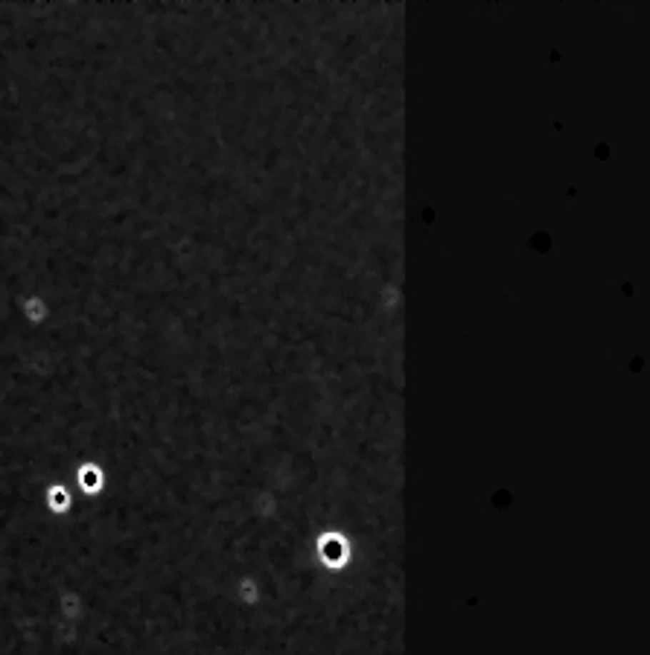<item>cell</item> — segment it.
Masks as SVG:
<instances>
[{"mask_svg": "<svg viewBox=\"0 0 650 655\" xmlns=\"http://www.w3.org/2000/svg\"><path fill=\"white\" fill-rule=\"evenodd\" d=\"M79 484L88 495H99L102 492V484H105V475L96 463H82L79 466Z\"/></svg>", "mask_w": 650, "mask_h": 655, "instance_id": "4", "label": "cell"}, {"mask_svg": "<svg viewBox=\"0 0 650 655\" xmlns=\"http://www.w3.org/2000/svg\"><path fill=\"white\" fill-rule=\"evenodd\" d=\"M47 507L53 509L56 516L67 513V509H70V489H67V487H61V484L47 487Z\"/></svg>", "mask_w": 650, "mask_h": 655, "instance_id": "5", "label": "cell"}, {"mask_svg": "<svg viewBox=\"0 0 650 655\" xmlns=\"http://www.w3.org/2000/svg\"><path fill=\"white\" fill-rule=\"evenodd\" d=\"M64 606H67V609H64V614H70V617H76V614H79V600H76L74 594L64 597Z\"/></svg>", "mask_w": 650, "mask_h": 655, "instance_id": "6", "label": "cell"}, {"mask_svg": "<svg viewBox=\"0 0 650 655\" xmlns=\"http://www.w3.org/2000/svg\"><path fill=\"white\" fill-rule=\"evenodd\" d=\"M353 539L341 527H324L312 539V562L327 574H344L353 565Z\"/></svg>", "mask_w": 650, "mask_h": 655, "instance_id": "1", "label": "cell"}, {"mask_svg": "<svg viewBox=\"0 0 650 655\" xmlns=\"http://www.w3.org/2000/svg\"><path fill=\"white\" fill-rule=\"evenodd\" d=\"M18 306H21V315H24V320L29 326H41L50 318V303H47V295H41V291H29V295H24L18 300Z\"/></svg>", "mask_w": 650, "mask_h": 655, "instance_id": "2", "label": "cell"}, {"mask_svg": "<svg viewBox=\"0 0 650 655\" xmlns=\"http://www.w3.org/2000/svg\"><path fill=\"white\" fill-rule=\"evenodd\" d=\"M234 591H236V597H239V606H245V609H254V606H260V600H263V586H260V579L251 577V574L239 577V582L234 586Z\"/></svg>", "mask_w": 650, "mask_h": 655, "instance_id": "3", "label": "cell"}]
</instances>
